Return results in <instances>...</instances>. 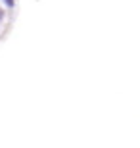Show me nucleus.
<instances>
[{"label":"nucleus","mask_w":140,"mask_h":148,"mask_svg":"<svg viewBox=\"0 0 140 148\" xmlns=\"http://www.w3.org/2000/svg\"><path fill=\"white\" fill-rule=\"evenodd\" d=\"M6 4H8V6H14V0H6Z\"/></svg>","instance_id":"1"},{"label":"nucleus","mask_w":140,"mask_h":148,"mask_svg":"<svg viewBox=\"0 0 140 148\" xmlns=\"http://www.w3.org/2000/svg\"><path fill=\"white\" fill-rule=\"evenodd\" d=\"M2 17H4V10H2V8H0V19H2Z\"/></svg>","instance_id":"2"}]
</instances>
